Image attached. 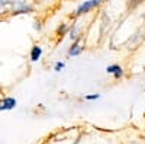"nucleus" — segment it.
Returning a JSON list of instances; mask_svg holds the SVG:
<instances>
[{"label": "nucleus", "mask_w": 145, "mask_h": 144, "mask_svg": "<svg viewBox=\"0 0 145 144\" xmlns=\"http://www.w3.org/2000/svg\"><path fill=\"white\" fill-rule=\"evenodd\" d=\"M70 31V26L67 25V23H61L58 28H57V35H59V37H63V35H67V32Z\"/></svg>", "instance_id": "1a4fd4ad"}, {"label": "nucleus", "mask_w": 145, "mask_h": 144, "mask_svg": "<svg viewBox=\"0 0 145 144\" xmlns=\"http://www.w3.org/2000/svg\"><path fill=\"white\" fill-rule=\"evenodd\" d=\"M81 53H83V47L80 45V39L78 41H72L71 47L68 48V51H67L68 57H78V55H81Z\"/></svg>", "instance_id": "423d86ee"}, {"label": "nucleus", "mask_w": 145, "mask_h": 144, "mask_svg": "<svg viewBox=\"0 0 145 144\" xmlns=\"http://www.w3.org/2000/svg\"><path fill=\"white\" fill-rule=\"evenodd\" d=\"M32 28H33L35 31H41V29H42V23L38 22V20H35V22H33V25H32Z\"/></svg>", "instance_id": "ddd939ff"}, {"label": "nucleus", "mask_w": 145, "mask_h": 144, "mask_svg": "<svg viewBox=\"0 0 145 144\" xmlns=\"http://www.w3.org/2000/svg\"><path fill=\"white\" fill-rule=\"evenodd\" d=\"M16 105H18V101L13 98V96H5V98L0 99V112L15 109Z\"/></svg>", "instance_id": "7ed1b4c3"}, {"label": "nucleus", "mask_w": 145, "mask_h": 144, "mask_svg": "<svg viewBox=\"0 0 145 144\" xmlns=\"http://www.w3.org/2000/svg\"><path fill=\"white\" fill-rule=\"evenodd\" d=\"M33 12V6L26 2V0H12V6H10V13L13 16L19 15H29Z\"/></svg>", "instance_id": "f257e3e1"}, {"label": "nucleus", "mask_w": 145, "mask_h": 144, "mask_svg": "<svg viewBox=\"0 0 145 144\" xmlns=\"http://www.w3.org/2000/svg\"><path fill=\"white\" fill-rule=\"evenodd\" d=\"M106 73L113 76V79H122L123 77V67L120 64H109L106 67Z\"/></svg>", "instance_id": "20e7f679"}, {"label": "nucleus", "mask_w": 145, "mask_h": 144, "mask_svg": "<svg viewBox=\"0 0 145 144\" xmlns=\"http://www.w3.org/2000/svg\"><path fill=\"white\" fill-rule=\"evenodd\" d=\"M65 68V63L64 61H57L54 64V71H57V73H59V71H63Z\"/></svg>", "instance_id": "9d476101"}, {"label": "nucleus", "mask_w": 145, "mask_h": 144, "mask_svg": "<svg viewBox=\"0 0 145 144\" xmlns=\"http://www.w3.org/2000/svg\"><path fill=\"white\" fill-rule=\"evenodd\" d=\"M142 2H145V0H131V2H129V6L134 9V7H137L138 5H141Z\"/></svg>", "instance_id": "f8f14e48"}, {"label": "nucleus", "mask_w": 145, "mask_h": 144, "mask_svg": "<svg viewBox=\"0 0 145 144\" xmlns=\"http://www.w3.org/2000/svg\"><path fill=\"white\" fill-rule=\"evenodd\" d=\"M103 2H105V0H84V2H81V3L77 6L74 15H76V16L86 15V13H89V12H91L93 9L99 7Z\"/></svg>", "instance_id": "f03ea898"}, {"label": "nucleus", "mask_w": 145, "mask_h": 144, "mask_svg": "<svg viewBox=\"0 0 145 144\" xmlns=\"http://www.w3.org/2000/svg\"><path fill=\"white\" fill-rule=\"evenodd\" d=\"M42 54H44L42 47H39V45H32L31 51H29V60H31V63H38L39 60L42 58Z\"/></svg>", "instance_id": "39448f33"}, {"label": "nucleus", "mask_w": 145, "mask_h": 144, "mask_svg": "<svg viewBox=\"0 0 145 144\" xmlns=\"http://www.w3.org/2000/svg\"><path fill=\"white\" fill-rule=\"evenodd\" d=\"M70 34H68V37H70V39L71 41H78L80 39V37H81V34H80V28L76 25H72L71 28H70V31H68Z\"/></svg>", "instance_id": "0eeeda50"}, {"label": "nucleus", "mask_w": 145, "mask_h": 144, "mask_svg": "<svg viewBox=\"0 0 145 144\" xmlns=\"http://www.w3.org/2000/svg\"><path fill=\"white\" fill-rule=\"evenodd\" d=\"M10 6H12V0H0V15L10 12Z\"/></svg>", "instance_id": "6e6552de"}, {"label": "nucleus", "mask_w": 145, "mask_h": 144, "mask_svg": "<svg viewBox=\"0 0 145 144\" xmlns=\"http://www.w3.org/2000/svg\"><path fill=\"white\" fill-rule=\"evenodd\" d=\"M102 98V95L100 93H90V95H86V101H97V99H100Z\"/></svg>", "instance_id": "9b49d317"}]
</instances>
